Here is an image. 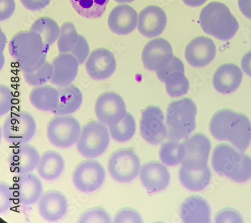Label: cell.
Listing matches in <instances>:
<instances>
[{
	"label": "cell",
	"instance_id": "1",
	"mask_svg": "<svg viewBox=\"0 0 251 223\" xmlns=\"http://www.w3.org/2000/svg\"><path fill=\"white\" fill-rule=\"evenodd\" d=\"M210 131L219 141L229 142L241 152L251 142V122L243 113L229 109L218 111L210 122Z\"/></svg>",
	"mask_w": 251,
	"mask_h": 223
},
{
	"label": "cell",
	"instance_id": "2",
	"mask_svg": "<svg viewBox=\"0 0 251 223\" xmlns=\"http://www.w3.org/2000/svg\"><path fill=\"white\" fill-rule=\"evenodd\" d=\"M49 48L39 34L33 31H22L13 36L9 53L23 73L38 70L47 61Z\"/></svg>",
	"mask_w": 251,
	"mask_h": 223
},
{
	"label": "cell",
	"instance_id": "3",
	"mask_svg": "<svg viewBox=\"0 0 251 223\" xmlns=\"http://www.w3.org/2000/svg\"><path fill=\"white\" fill-rule=\"evenodd\" d=\"M212 165L218 174L236 183H245L251 178V157L234 146L218 145L212 153Z\"/></svg>",
	"mask_w": 251,
	"mask_h": 223
},
{
	"label": "cell",
	"instance_id": "4",
	"mask_svg": "<svg viewBox=\"0 0 251 223\" xmlns=\"http://www.w3.org/2000/svg\"><path fill=\"white\" fill-rule=\"evenodd\" d=\"M200 25L206 34L221 41H228L236 35L239 23L225 3L213 1L201 10Z\"/></svg>",
	"mask_w": 251,
	"mask_h": 223
},
{
	"label": "cell",
	"instance_id": "5",
	"mask_svg": "<svg viewBox=\"0 0 251 223\" xmlns=\"http://www.w3.org/2000/svg\"><path fill=\"white\" fill-rule=\"evenodd\" d=\"M197 114V105L190 99L184 98L170 103L167 109V138L179 142L189 136L195 129Z\"/></svg>",
	"mask_w": 251,
	"mask_h": 223
},
{
	"label": "cell",
	"instance_id": "6",
	"mask_svg": "<svg viewBox=\"0 0 251 223\" xmlns=\"http://www.w3.org/2000/svg\"><path fill=\"white\" fill-rule=\"evenodd\" d=\"M107 127L100 122H90L83 126L76 144L82 156L95 158L106 151L110 143V133Z\"/></svg>",
	"mask_w": 251,
	"mask_h": 223
},
{
	"label": "cell",
	"instance_id": "7",
	"mask_svg": "<svg viewBox=\"0 0 251 223\" xmlns=\"http://www.w3.org/2000/svg\"><path fill=\"white\" fill-rule=\"evenodd\" d=\"M139 155L130 148L114 151L108 160L107 168L111 178L120 183H128L134 180L141 169Z\"/></svg>",
	"mask_w": 251,
	"mask_h": 223
},
{
	"label": "cell",
	"instance_id": "8",
	"mask_svg": "<svg viewBox=\"0 0 251 223\" xmlns=\"http://www.w3.org/2000/svg\"><path fill=\"white\" fill-rule=\"evenodd\" d=\"M81 129L79 122L74 117L56 116L48 124L47 138L55 147L68 148L76 144Z\"/></svg>",
	"mask_w": 251,
	"mask_h": 223
},
{
	"label": "cell",
	"instance_id": "9",
	"mask_svg": "<svg viewBox=\"0 0 251 223\" xmlns=\"http://www.w3.org/2000/svg\"><path fill=\"white\" fill-rule=\"evenodd\" d=\"M36 131L34 117L26 111L13 113L5 120L2 127L5 140L13 145L27 143Z\"/></svg>",
	"mask_w": 251,
	"mask_h": 223
},
{
	"label": "cell",
	"instance_id": "10",
	"mask_svg": "<svg viewBox=\"0 0 251 223\" xmlns=\"http://www.w3.org/2000/svg\"><path fill=\"white\" fill-rule=\"evenodd\" d=\"M184 154L182 166L192 171L204 169L208 164L211 143L204 135L197 133L182 143Z\"/></svg>",
	"mask_w": 251,
	"mask_h": 223
},
{
	"label": "cell",
	"instance_id": "11",
	"mask_svg": "<svg viewBox=\"0 0 251 223\" xmlns=\"http://www.w3.org/2000/svg\"><path fill=\"white\" fill-rule=\"evenodd\" d=\"M105 170L100 162L87 160L80 162L73 171L72 179L75 188L84 193H93L104 183Z\"/></svg>",
	"mask_w": 251,
	"mask_h": 223
},
{
	"label": "cell",
	"instance_id": "12",
	"mask_svg": "<svg viewBox=\"0 0 251 223\" xmlns=\"http://www.w3.org/2000/svg\"><path fill=\"white\" fill-rule=\"evenodd\" d=\"M95 113L99 122L109 127L119 123L126 116L127 110L122 97L109 91L102 93L97 98Z\"/></svg>",
	"mask_w": 251,
	"mask_h": 223
},
{
	"label": "cell",
	"instance_id": "13",
	"mask_svg": "<svg viewBox=\"0 0 251 223\" xmlns=\"http://www.w3.org/2000/svg\"><path fill=\"white\" fill-rule=\"evenodd\" d=\"M140 132L144 140L151 145H159L168 136L164 115L160 108L149 106L142 111Z\"/></svg>",
	"mask_w": 251,
	"mask_h": 223
},
{
	"label": "cell",
	"instance_id": "14",
	"mask_svg": "<svg viewBox=\"0 0 251 223\" xmlns=\"http://www.w3.org/2000/svg\"><path fill=\"white\" fill-rule=\"evenodd\" d=\"M174 57L171 45L169 42L161 38L148 42L143 49L142 54L144 68L155 72L168 67Z\"/></svg>",
	"mask_w": 251,
	"mask_h": 223
},
{
	"label": "cell",
	"instance_id": "15",
	"mask_svg": "<svg viewBox=\"0 0 251 223\" xmlns=\"http://www.w3.org/2000/svg\"><path fill=\"white\" fill-rule=\"evenodd\" d=\"M217 54L213 40L205 36L194 38L187 45L185 58L192 67L202 68L211 63Z\"/></svg>",
	"mask_w": 251,
	"mask_h": 223
},
{
	"label": "cell",
	"instance_id": "16",
	"mask_svg": "<svg viewBox=\"0 0 251 223\" xmlns=\"http://www.w3.org/2000/svg\"><path fill=\"white\" fill-rule=\"evenodd\" d=\"M85 68L88 74L93 79L105 80L112 76L116 70V59L114 54L108 49H95L89 54Z\"/></svg>",
	"mask_w": 251,
	"mask_h": 223
},
{
	"label": "cell",
	"instance_id": "17",
	"mask_svg": "<svg viewBox=\"0 0 251 223\" xmlns=\"http://www.w3.org/2000/svg\"><path fill=\"white\" fill-rule=\"evenodd\" d=\"M167 23L164 10L156 5H150L139 13L137 29L144 37L155 38L164 32Z\"/></svg>",
	"mask_w": 251,
	"mask_h": 223
},
{
	"label": "cell",
	"instance_id": "18",
	"mask_svg": "<svg viewBox=\"0 0 251 223\" xmlns=\"http://www.w3.org/2000/svg\"><path fill=\"white\" fill-rule=\"evenodd\" d=\"M40 217L47 222H57L63 218L69 208L67 197L61 192L49 191L42 195L38 200Z\"/></svg>",
	"mask_w": 251,
	"mask_h": 223
},
{
	"label": "cell",
	"instance_id": "19",
	"mask_svg": "<svg viewBox=\"0 0 251 223\" xmlns=\"http://www.w3.org/2000/svg\"><path fill=\"white\" fill-rule=\"evenodd\" d=\"M141 182L148 193L163 191L169 185L170 173L168 168L160 162H148L139 171Z\"/></svg>",
	"mask_w": 251,
	"mask_h": 223
},
{
	"label": "cell",
	"instance_id": "20",
	"mask_svg": "<svg viewBox=\"0 0 251 223\" xmlns=\"http://www.w3.org/2000/svg\"><path fill=\"white\" fill-rule=\"evenodd\" d=\"M13 187L18 202L25 206L36 203L43 195L41 180L31 173L18 174Z\"/></svg>",
	"mask_w": 251,
	"mask_h": 223
},
{
	"label": "cell",
	"instance_id": "21",
	"mask_svg": "<svg viewBox=\"0 0 251 223\" xmlns=\"http://www.w3.org/2000/svg\"><path fill=\"white\" fill-rule=\"evenodd\" d=\"M40 155L34 146L27 143L18 145L9 157V165L12 173L24 174L32 173L37 168Z\"/></svg>",
	"mask_w": 251,
	"mask_h": 223
},
{
	"label": "cell",
	"instance_id": "22",
	"mask_svg": "<svg viewBox=\"0 0 251 223\" xmlns=\"http://www.w3.org/2000/svg\"><path fill=\"white\" fill-rule=\"evenodd\" d=\"M139 16L136 11L128 5L115 7L108 18V26L117 35H127L136 28Z\"/></svg>",
	"mask_w": 251,
	"mask_h": 223
},
{
	"label": "cell",
	"instance_id": "23",
	"mask_svg": "<svg viewBox=\"0 0 251 223\" xmlns=\"http://www.w3.org/2000/svg\"><path fill=\"white\" fill-rule=\"evenodd\" d=\"M51 64L53 75L50 82L52 85L57 87L71 85L77 76L79 63L71 53L60 54Z\"/></svg>",
	"mask_w": 251,
	"mask_h": 223
},
{
	"label": "cell",
	"instance_id": "24",
	"mask_svg": "<svg viewBox=\"0 0 251 223\" xmlns=\"http://www.w3.org/2000/svg\"><path fill=\"white\" fill-rule=\"evenodd\" d=\"M243 72L237 65L226 63L220 66L214 73L212 83L214 89L222 94L236 91L243 80Z\"/></svg>",
	"mask_w": 251,
	"mask_h": 223
},
{
	"label": "cell",
	"instance_id": "25",
	"mask_svg": "<svg viewBox=\"0 0 251 223\" xmlns=\"http://www.w3.org/2000/svg\"><path fill=\"white\" fill-rule=\"evenodd\" d=\"M179 215L184 223H210L211 209L204 198L194 196L183 202L179 208Z\"/></svg>",
	"mask_w": 251,
	"mask_h": 223
},
{
	"label": "cell",
	"instance_id": "26",
	"mask_svg": "<svg viewBox=\"0 0 251 223\" xmlns=\"http://www.w3.org/2000/svg\"><path fill=\"white\" fill-rule=\"evenodd\" d=\"M58 92L57 106L52 111L55 116H69L79 109L83 97L81 91L74 85L56 87Z\"/></svg>",
	"mask_w": 251,
	"mask_h": 223
},
{
	"label": "cell",
	"instance_id": "27",
	"mask_svg": "<svg viewBox=\"0 0 251 223\" xmlns=\"http://www.w3.org/2000/svg\"><path fill=\"white\" fill-rule=\"evenodd\" d=\"M63 157L56 151H45L40 156L37 166L38 174L43 180L50 181L58 178L65 170Z\"/></svg>",
	"mask_w": 251,
	"mask_h": 223
},
{
	"label": "cell",
	"instance_id": "28",
	"mask_svg": "<svg viewBox=\"0 0 251 223\" xmlns=\"http://www.w3.org/2000/svg\"><path fill=\"white\" fill-rule=\"evenodd\" d=\"M30 100L31 104L38 110L52 112L58 102L57 89L47 85L36 87L31 91Z\"/></svg>",
	"mask_w": 251,
	"mask_h": 223
},
{
	"label": "cell",
	"instance_id": "29",
	"mask_svg": "<svg viewBox=\"0 0 251 223\" xmlns=\"http://www.w3.org/2000/svg\"><path fill=\"white\" fill-rule=\"evenodd\" d=\"M212 173L208 166L199 171H192L181 166L179 171V179L186 189L191 191H201L210 184Z\"/></svg>",
	"mask_w": 251,
	"mask_h": 223
},
{
	"label": "cell",
	"instance_id": "30",
	"mask_svg": "<svg viewBox=\"0 0 251 223\" xmlns=\"http://www.w3.org/2000/svg\"><path fill=\"white\" fill-rule=\"evenodd\" d=\"M109 2V0H70L75 12L88 19L100 18Z\"/></svg>",
	"mask_w": 251,
	"mask_h": 223
},
{
	"label": "cell",
	"instance_id": "31",
	"mask_svg": "<svg viewBox=\"0 0 251 223\" xmlns=\"http://www.w3.org/2000/svg\"><path fill=\"white\" fill-rule=\"evenodd\" d=\"M30 30L39 34L45 45L49 48L58 40L60 28L54 20L45 16L36 20Z\"/></svg>",
	"mask_w": 251,
	"mask_h": 223
},
{
	"label": "cell",
	"instance_id": "32",
	"mask_svg": "<svg viewBox=\"0 0 251 223\" xmlns=\"http://www.w3.org/2000/svg\"><path fill=\"white\" fill-rule=\"evenodd\" d=\"M110 136L115 142H127L134 136L136 131V123L131 113L127 112L119 123L109 126Z\"/></svg>",
	"mask_w": 251,
	"mask_h": 223
},
{
	"label": "cell",
	"instance_id": "33",
	"mask_svg": "<svg viewBox=\"0 0 251 223\" xmlns=\"http://www.w3.org/2000/svg\"><path fill=\"white\" fill-rule=\"evenodd\" d=\"M167 93L176 98L186 95L189 90L190 83L185 73L175 71L170 73L164 81Z\"/></svg>",
	"mask_w": 251,
	"mask_h": 223
},
{
	"label": "cell",
	"instance_id": "34",
	"mask_svg": "<svg viewBox=\"0 0 251 223\" xmlns=\"http://www.w3.org/2000/svg\"><path fill=\"white\" fill-rule=\"evenodd\" d=\"M184 154L182 143L178 141L170 140L165 142L159 149V158L168 166H176L181 163Z\"/></svg>",
	"mask_w": 251,
	"mask_h": 223
},
{
	"label": "cell",
	"instance_id": "35",
	"mask_svg": "<svg viewBox=\"0 0 251 223\" xmlns=\"http://www.w3.org/2000/svg\"><path fill=\"white\" fill-rule=\"evenodd\" d=\"M78 34L75 25L71 22L64 23L60 27V34L57 40L58 52L70 53L77 43Z\"/></svg>",
	"mask_w": 251,
	"mask_h": 223
},
{
	"label": "cell",
	"instance_id": "36",
	"mask_svg": "<svg viewBox=\"0 0 251 223\" xmlns=\"http://www.w3.org/2000/svg\"><path fill=\"white\" fill-rule=\"evenodd\" d=\"M25 81L32 87L45 85L50 81L53 75L52 64L46 61L38 70L31 73H23Z\"/></svg>",
	"mask_w": 251,
	"mask_h": 223
},
{
	"label": "cell",
	"instance_id": "37",
	"mask_svg": "<svg viewBox=\"0 0 251 223\" xmlns=\"http://www.w3.org/2000/svg\"><path fill=\"white\" fill-rule=\"evenodd\" d=\"M112 222L109 213L104 208L95 207L83 212L78 219L80 223H109Z\"/></svg>",
	"mask_w": 251,
	"mask_h": 223
},
{
	"label": "cell",
	"instance_id": "38",
	"mask_svg": "<svg viewBox=\"0 0 251 223\" xmlns=\"http://www.w3.org/2000/svg\"><path fill=\"white\" fill-rule=\"evenodd\" d=\"M16 198L14 187L7 182H1L0 184V213L8 211L15 203Z\"/></svg>",
	"mask_w": 251,
	"mask_h": 223
},
{
	"label": "cell",
	"instance_id": "39",
	"mask_svg": "<svg viewBox=\"0 0 251 223\" xmlns=\"http://www.w3.org/2000/svg\"><path fill=\"white\" fill-rule=\"evenodd\" d=\"M14 92L8 86L1 85L0 87V113L4 116L10 112L14 104Z\"/></svg>",
	"mask_w": 251,
	"mask_h": 223
},
{
	"label": "cell",
	"instance_id": "40",
	"mask_svg": "<svg viewBox=\"0 0 251 223\" xmlns=\"http://www.w3.org/2000/svg\"><path fill=\"white\" fill-rule=\"evenodd\" d=\"M70 53L76 58L79 65L85 63V60L89 57L90 49L87 40L84 36H78L77 43Z\"/></svg>",
	"mask_w": 251,
	"mask_h": 223
},
{
	"label": "cell",
	"instance_id": "41",
	"mask_svg": "<svg viewBox=\"0 0 251 223\" xmlns=\"http://www.w3.org/2000/svg\"><path fill=\"white\" fill-rule=\"evenodd\" d=\"M113 222L123 223H142L143 219L140 214L132 208H123L115 215Z\"/></svg>",
	"mask_w": 251,
	"mask_h": 223
},
{
	"label": "cell",
	"instance_id": "42",
	"mask_svg": "<svg viewBox=\"0 0 251 223\" xmlns=\"http://www.w3.org/2000/svg\"><path fill=\"white\" fill-rule=\"evenodd\" d=\"M175 71H181V72L185 73L184 64H183L182 60L179 59V58L176 57V56H174L172 63L168 67L157 71V78H159V80L164 83L165 80H166L168 74L175 72Z\"/></svg>",
	"mask_w": 251,
	"mask_h": 223
},
{
	"label": "cell",
	"instance_id": "43",
	"mask_svg": "<svg viewBox=\"0 0 251 223\" xmlns=\"http://www.w3.org/2000/svg\"><path fill=\"white\" fill-rule=\"evenodd\" d=\"M215 222L242 223L243 222V219L241 214L236 210L226 208V209L222 210L217 214L215 218Z\"/></svg>",
	"mask_w": 251,
	"mask_h": 223
},
{
	"label": "cell",
	"instance_id": "44",
	"mask_svg": "<svg viewBox=\"0 0 251 223\" xmlns=\"http://www.w3.org/2000/svg\"><path fill=\"white\" fill-rule=\"evenodd\" d=\"M0 19L1 21L8 19L14 14L16 9L14 0H1L0 1Z\"/></svg>",
	"mask_w": 251,
	"mask_h": 223
},
{
	"label": "cell",
	"instance_id": "45",
	"mask_svg": "<svg viewBox=\"0 0 251 223\" xmlns=\"http://www.w3.org/2000/svg\"><path fill=\"white\" fill-rule=\"evenodd\" d=\"M50 1L51 0H20L25 8L32 11L42 10L48 6Z\"/></svg>",
	"mask_w": 251,
	"mask_h": 223
},
{
	"label": "cell",
	"instance_id": "46",
	"mask_svg": "<svg viewBox=\"0 0 251 223\" xmlns=\"http://www.w3.org/2000/svg\"><path fill=\"white\" fill-rule=\"evenodd\" d=\"M238 5L242 14L251 20V0H238Z\"/></svg>",
	"mask_w": 251,
	"mask_h": 223
},
{
	"label": "cell",
	"instance_id": "47",
	"mask_svg": "<svg viewBox=\"0 0 251 223\" xmlns=\"http://www.w3.org/2000/svg\"><path fill=\"white\" fill-rule=\"evenodd\" d=\"M241 67L244 73L251 77V50L247 52L242 58Z\"/></svg>",
	"mask_w": 251,
	"mask_h": 223
},
{
	"label": "cell",
	"instance_id": "48",
	"mask_svg": "<svg viewBox=\"0 0 251 223\" xmlns=\"http://www.w3.org/2000/svg\"><path fill=\"white\" fill-rule=\"evenodd\" d=\"M183 2L191 8H197L206 2L207 0H182Z\"/></svg>",
	"mask_w": 251,
	"mask_h": 223
},
{
	"label": "cell",
	"instance_id": "49",
	"mask_svg": "<svg viewBox=\"0 0 251 223\" xmlns=\"http://www.w3.org/2000/svg\"><path fill=\"white\" fill-rule=\"evenodd\" d=\"M115 1L119 3H127L133 2L135 0H115Z\"/></svg>",
	"mask_w": 251,
	"mask_h": 223
}]
</instances>
